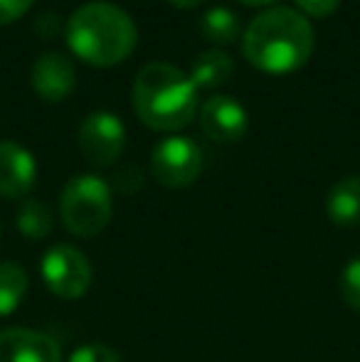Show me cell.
<instances>
[{
	"mask_svg": "<svg viewBox=\"0 0 360 362\" xmlns=\"http://www.w3.org/2000/svg\"><path fill=\"white\" fill-rule=\"evenodd\" d=\"M296 5L311 18H328L341 5V0H296Z\"/></svg>",
	"mask_w": 360,
	"mask_h": 362,
	"instance_id": "cell-21",
	"label": "cell"
},
{
	"mask_svg": "<svg viewBox=\"0 0 360 362\" xmlns=\"http://www.w3.org/2000/svg\"><path fill=\"white\" fill-rule=\"evenodd\" d=\"M28 293V274L13 262L0 264V315H10Z\"/></svg>",
	"mask_w": 360,
	"mask_h": 362,
	"instance_id": "cell-16",
	"label": "cell"
},
{
	"mask_svg": "<svg viewBox=\"0 0 360 362\" xmlns=\"http://www.w3.org/2000/svg\"><path fill=\"white\" fill-rule=\"evenodd\" d=\"M316 35L303 15L291 8H269L260 13L242 33L247 62L267 74H289L311 59Z\"/></svg>",
	"mask_w": 360,
	"mask_h": 362,
	"instance_id": "cell-1",
	"label": "cell"
},
{
	"mask_svg": "<svg viewBox=\"0 0 360 362\" xmlns=\"http://www.w3.org/2000/svg\"><path fill=\"white\" fill-rule=\"evenodd\" d=\"M232 64L230 54L222 49H207V52L197 54L190 69V79L197 89H217L232 76Z\"/></svg>",
	"mask_w": 360,
	"mask_h": 362,
	"instance_id": "cell-13",
	"label": "cell"
},
{
	"mask_svg": "<svg viewBox=\"0 0 360 362\" xmlns=\"http://www.w3.org/2000/svg\"><path fill=\"white\" fill-rule=\"evenodd\" d=\"M328 219L338 227H358L360 224V177L348 175L328 190L326 197Z\"/></svg>",
	"mask_w": 360,
	"mask_h": 362,
	"instance_id": "cell-12",
	"label": "cell"
},
{
	"mask_svg": "<svg viewBox=\"0 0 360 362\" xmlns=\"http://www.w3.org/2000/svg\"><path fill=\"white\" fill-rule=\"evenodd\" d=\"M124 144V124L111 111H91L79 126V151L94 168H106L119 160Z\"/></svg>",
	"mask_w": 360,
	"mask_h": 362,
	"instance_id": "cell-7",
	"label": "cell"
},
{
	"mask_svg": "<svg viewBox=\"0 0 360 362\" xmlns=\"http://www.w3.org/2000/svg\"><path fill=\"white\" fill-rule=\"evenodd\" d=\"M240 3H245V5H272V3H277V0H240Z\"/></svg>",
	"mask_w": 360,
	"mask_h": 362,
	"instance_id": "cell-24",
	"label": "cell"
},
{
	"mask_svg": "<svg viewBox=\"0 0 360 362\" xmlns=\"http://www.w3.org/2000/svg\"><path fill=\"white\" fill-rule=\"evenodd\" d=\"M67 362H121L119 353L109 345H99V343H91V345H82L72 353V358Z\"/></svg>",
	"mask_w": 360,
	"mask_h": 362,
	"instance_id": "cell-18",
	"label": "cell"
},
{
	"mask_svg": "<svg viewBox=\"0 0 360 362\" xmlns=\"http://www.w3.org/2000/svg\"><path fill=\"white\" fill-rule=\"evenodd\" d=\"M114 182L121 192H129L131 195V192H136L141 185H144V173H141L134 163H129V165H121L119 170H116Z\"/></svg>",
	"mask_w": 360,
	"mask_h": 362,
	"instance_id": "cell-20",
	"label": "cell"
},
{
	"mask_svg": "<svg viewBox=\"0 0 360 362\" xmlns=\"http://www.w3.org/2000/svg\"><path fill=\"white\" fill-rule=\"evenodd\" d=\"M111 187L96 175H77L59 195V215L74 237H96L111 222Z\"/></svg>",
	"mask_w": 360,
	"mask_h": 362,
	"instance_id": "cell-4",
	"label": "cell"
},
{
	"mask_svg": "<svg viewBox=\"0 0 360 362\" xmlns=\"http://www.w3.org/2000/svg\"><path fill=\"white\" fill-rule=\"evenodd\" d=\"M40 274H42L47 288L64 300L82 298L91 286V264L87 254L67 247V244L47 249L42 264H40Z\"/></svg>",
	"mask_w": 360,
	"mask_h": 362,
	"instance_id": "cell-5",
	"label": "cell"
},
{
	"mask_svg": "<svg viewBox=\"0 0 360 362\" xmlns=\"http://www.w3.org/2000/svg\"><path fill=\"white\" fill-rule=\"evenodd\" d=\"M35 177H37V165L33 153L15 141H3L0 144V195L20 200L33 190Z\"/></svg>",
	"mask_w": 360,
	"mask_h": 362,
	"instance_id": "cell-11",
	"label": "cell"
},
{
	"mask_svg": "<svg viewBox=\"0 0 360 362\" xmlns=\"http://www.w3.org/2000/svg\"><path fill=\"white\" fill-rule=\"evenodd\" d=\"M35 0H0V25H8L13 20H18L20 15H25L30 10Z\"/></svg>",
	"mask_w": 360,
	"mask_h": 362,
	"instance_id": "cell-22",
	"label": "cell"
},
{
	"mask_svg": "<svg viewBox=\"0 0 360 362\" xmlns=\"http://www.w3.org/2000/svg\"><path fill=\"white\" fill-rule=\"evenodd\" d=\"M67 42L79 59L94 67H114L131 57L139 30L131 15L114 3H84L67 20Z\"/></svg>",
	"mask_w": 360,
	"mask_h": 362,
	"instance_id": "cell-2",
	"label": "cell"
},
{
	"mask_svg": "<svg viewBox=\"0 0 360 362\" xmlns=\"http://www.w3.org/2000/svg\"><path fill=\"white\" fill-rule=\"evenodd\" d=\"M15 224H18V232L25 234L28 239H45L52 232V224H54L52 210L40 200H25L18 207Z\"/></svg>",
	"mask_w": 360,
	"mask_h": 362,
	"instance_id": "cell-15",
	"label": "cell"
},
{
	"mask_svg": "<svg viewBox=\"0 0 360 362\" xmlns=\"http://www.w3.org/2000/svg\"><path fill=\"white\" fill-rule=\"evenodd\" d=\"M0 362H62V350L37 330L5 328L0 330Z\"/></svg>",
	"mask_w": 360,
	"mask_h": 362,
	"instance_id": "cell-9",
	"label": "cell"
},
{
	"mask_svg": "<svg viewBox=\"0 0 360 362\" xmlns=\"http://www.w3.org/2000/svg\"><path fill=\"white\" fill-rule=\"evenodd\" d=\"M136 116L153 131H180L197 114V86L168 62H151L134 79Z\"/></svg>",
	"mask_w": 360,
	"mask_h": 362,
	"instance_id": "cell-3",
	"label": "cell"
},
{
	"mask_svg": "<svg viewBox=\"0 0 360 362\" xmlns=\"http://www.w3.org/2000/svg\"><path fill=\"white\" fill-rule=\"evenodd\" d=\"M341 296L353 310L360 313V257L351 259L341 274Z\"/></svg>",
	"mask_w": 360,
	"mask_h": 362,
	"instance_id": "cell-17",
	"label": "cell"
},
{
	"mask_svg": "<svg viewBox=\"0 0 360 362\" xmlns=\"http://www.w3.org/2000/svg\"><path fill=\"white\" fill-rule=\"evenodd\" d=\"M64 28H67V25L62 23V18H59L54 10H45V13H40L37 18H35V23H33L35 35H37V37H42V40L57 37Z\"/></svg>",
	"mask_w": 360,
	"mask_h": 362,
	"instance_id": "cell-19",
	"label": "cell"
},
{
	"mask_svg": "<svg viewBox=\"0 0 360 362\" xmlns=\"http://www.w3.org/2000/svg\"><path fill=\"white\" fill-rule=\"evenodd\" d=\"M151 168L161 185L178 190V187H187L197 180L202 170V153L195 141L170 136V139L156 144L153 153H151Z\"/></svg>",
	"mask_w": 360,
	"mask_h": 362,
	"instance_id": "cell-6",
	"label": "cell"
},
{
	"mask_svg": "<svg viewBox=\"0 0 360 362\" xmlns=\"http://www.w3.org/2000/svg\"><path fill=\"white\" fill-rule=\"evenodd\" d=\"M200 126L217 144L240 141L247 131V111L232 96H210L200 106Z\"/></svg>",
	"mask_w": 360,
	"mask_h": 362,
	"instance_id": "cell-8",
	"label": "cell"
},
{
	"mask_svg": "<svg viewBox=\"0 0 360 362\" xmlns=\"http://www.w3.org/2000/svg\"><path fill=\"white\" fill-rule=\"evenodd\" d=\"M200 33L215 45H232L240 40L242 25L230 8H212L200 18Z\"/></svg>",
	"mask_w": 360,
	"mask_h": 362,
	"instance_id": "cell-14",
	"label": "cell"
},
{
	"mask_svg": "<svg viewBox=\"0 0 360 362\" xmlns=\"http://www.w3.org/2000/svg\"><path fill=\"white\" fill-rule=\"evenodd\" d=\"M170 5H175V8H182V10H190L195 8V5H200L202 0H168Z\"/></svg>",
	"mask_w": 360,
	"mask_h": 362,
	"instance_id": "cell-23",
	"label": "cell"
},
{
	"mask_svg": "<svg viewBox=\"0 0 360 362\" xmlns=\"http://www.w3.org/2000/svg\"><path fill=\"white\" fill-rule=\"evenodd\" d=\"M77 69L62 52H45L33 64V89L45 101H62L74 91Z\"/></svg>",
	"mask_w": 360,
	"mask_h": 362,
	"instance_id": "cell-10",
	"label": "cell"
}]
</instances>
